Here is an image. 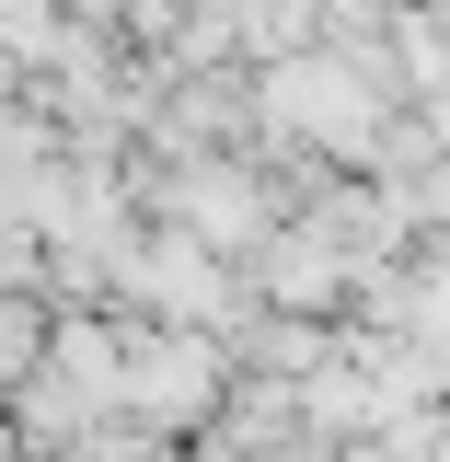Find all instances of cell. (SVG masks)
<instances>
[{
    "label": "cell",
    "mask_w": 450,
    "mask_h": 462,
    "mask_svg": "<svg viewBox=\"0 0 450 462\" xmlns=\"http://www.w3.org/2000/svg\"><path fill=\"white\" fill-rule=\"evenodd\" d=\"M278 116H300V127H358V93H346V81H312V69H300V81L278 93Z\"/></svg>",
    "instance_id": "6da1fadb"
}]
</instances>
